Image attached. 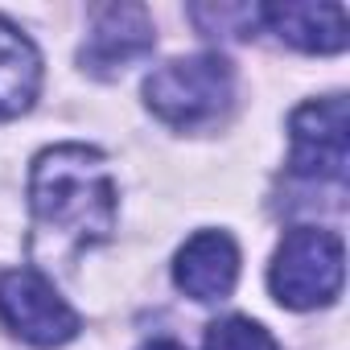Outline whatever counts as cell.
Masks as SVG:
<instances>
[{
    "label": "cell",
    "mask_w": 350,
    "mask_h": 350,
    "mask_svg": "<svg viewBox=\"0 0 350 350\" xmlns=\"http://www.w3.org/2000/svg\"><path fill=\"white\" fill-rule=\"evenodd\" d=\"M29 211L38 256H75L111 239L120 190L107 157L91 144L42 148L29 169Z\"/></svg>",
    "instance_id": "obj_1"
},
{
    "label": "cell",
    "mask_w": 350,
    "mask_h": 350,
    "mask_svg": "<svg viewBox=\"0 0 350 350\" xmlns=\"http://www.w3.org/2000/svg\"><path fill=\"white\" fill-rule=\"evenodd\" d=\"M235 91L231 66L219 54H190L157 66L144 79V103L169 128H198L227 111Z\"/></svg>",
    "instance_id": "obj_2"
},
{
    "label": "cell",
    "mask_w": 350,
    "mask_h": 350,
    "mask_svg": "<svg viewBox=\"0 0 350 350\" xmlns=\"http://www.w3.org/2000/svg\"><path fill=\"white\" fill-rule=\"evenodd\" d=\"M346 276V252L334 231L321 227H293L272 264H268V288L284 309H321L342 293Z\"/></svg>",
    "instance_id": "obj_3"
},
{
    "label": "cell",
    "mask_w": 350,
    "mask_h": 350,
    "mask_svg": "<svg viewBox=\"0 0 350 350\" xmlns=\"http://www.w3.org/2000/svg\"><path fill=\"white\" fill-rule=\"evenodd\" d=\"M288 169L309 182H342L350 165V107L346 95L309 99L288 116Z\"/></svg>",
    "instance_id": "obj_4"
},
{
    "label": "cell",
    "mask_w": 350,
    "mask_h": 350,
    "mask_svg": "<svg viewBox=\"0 0 350 350\" xmlns=\"http://www.w3.org/2000/svg\"><path fill=\"white\" fill-rule=\"evenodd\" d=\"M0 321L29 346H62L70 342L83 321L79 313L58 297V288L38 268H13L0 276Z\"/></svg>",
    "instance_id": "obj_5"
},
{
    "label": "cell",
    "mask_w": 350,
    "mask_h": 350,
    "mask_svg": "<svg viewBox=\"0 0 350 350\" xmlns=\"http://www.w3.org/2000/svg\"><path fill=\"white\" fill-rule=\"evenodd\" d=\"M152 17L144 5H103L91 21V33L79 50V62L95 79H116L124 66L140 62L152 50Z\"/></svg>",
    "instance_id": "obj_6"
},
{
    "label": "cell",
    "mask_w": 350,
    "mask_h": 350,
    "mask_svg": "<svg viewBox=\"0 0 350 350\" xmlns=\"http://www.w3.org/2000/svg\"><path fill=\"white\" fill-rule=\"evenodd\" d=\"M239 280V247L227 231H198L186 239V247L173 260V284L186 297L211 305L227 301Z\"/></svg>",
    "instance_id": "obj_7"
},
{
    "label": "cell",
    "mask_w": 350,
    "mask_h": 350,
    "mask_svg": "<svg viewBox=\"0 0 350 350\" xmlns=\"http://www.w3.org/2000/svg\"><path fill=\"white\" fill-rule=\"evenodd\" d=\"M260 25L276 33L284 46L305 54H338L350 42L346 9L342 5H313V0H284V5H260Z\"/></svg>",
    "instance_id": "obj_8"
},
{
    "label": "cell",
    "mask_w": 350,
    "mask_h": 350,
    "mask_svg": "<svg viewBox=\"0 0 350 350\" xmlns=\"http://www.w3.org/2000/svg\"><path fill=\"white\" fill-rule=\"evenodd\" d=\"M42 91V54L38 46L0 17V120H17L33 107Z\"/></svg>",
    "instance_id": "obj_9"
},
{
    "label": "cell",
    "mask_w": 350,
    "mask_h": 350,
    "mask_svg": "<svg viewBox=\"0 0 350 350\" xmlns=\"http://www.w3.org/2000/svg\"><path fill=\"white\" fill-rule=\"evenodd\" d=\"M206 350H280L276 338L252 317H223L206 329Z\"/></svg>",
    "instance_id": "obj_10"
},
{
    "label": "cell",
    "mask_w": 350,
    "mask_h": 350,
    "mask_svg": "<svg viewBox=\"0 0 350 350\" xmlns=\"http://www.w3.org/2000/svg\"><path fill=\"white\" fill-rule=\"evenodd\" d=\"M140 350H186L182 342H169V338H157V342H144Z\"/></svg>",
    "instance_id": "obj_11"
}]
</instances>
